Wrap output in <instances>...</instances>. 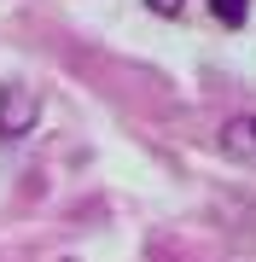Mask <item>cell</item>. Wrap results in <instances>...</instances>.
<instances>
[{"instance_id": "1", "label": "cell", "mask_w": 256, "mask_h": 262, "mask_svg": "<svg viewBox=\"0 0 256 262\" xmlns=\"http://www.w3.org/2000/svg\"><path fill=\"white\" fill-rule=\"evenodd\" d=\"M41 122V94L29 82H6L0 88V140H24Z\"/></svg>"}, {"instance_id": "2", "label": "cell", "mask_w": 256, "mask_h": 262, "mask_svg": "<svg viewBox=\"0 0 256 262\" xmlns=\"http://www.w3.org/2000/svg\"><path fill=\"white\" fill-rule=\"evenodd\" d=\"M216 146L227 151L233 163L256 169V111H245V117H227V122H221V134H216Z\"/></svg>"}, {"instance_id": "3", "label": "cell", "mask_w": 256, "mask_h": 262, "mask_svg": "<svg viewBox=\"0 0 256 262\" xmlns=\"http://www.w3.org/2000/svg\"><path fill=\"white\" fill-rule=\"evenodd\" d=\"M210 18L227 24V29H239V24L250 18V0H210Z\"/></svg>"}, {"instance_id": "4", "label": "cell", "mask_w": 256, "mask_h": 262, "mask_svg": "<svg viewBox=\"0 0 256 262\" xmlns=\"http://www.w3.org/2000/svg\"><path fill=\"white\" fill-rule=\"evenodd\" d=\"M146 6H152V12H157V18H175V12H180V6H187V0H146Z\"/></svg>"}]
</instances>
